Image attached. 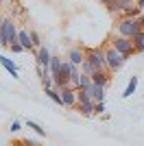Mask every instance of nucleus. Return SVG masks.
<instances>
[{
  "instance_id": "11",
  "label": "nucleus",
  "mask_w": 144,
  "mask_h": 146,
  "mask_svg": "<svg viewBox=\"0 0 144 146\" xmlns=\"http://www.w3.org/2000/svg\"><path fill=\"white\" fill-rule=\"evenodd\" d=\"M68 61L74 63V66H81L85 61V50L83 48H72L70 52H68Z\"/></svg>"
},
{
  "instance_id": "8",
  "label": "nucleus",
  "mask_w": 144,
  "mask_h": 146,
  "mask_svg": "<svg viewBox=\"0 0 144 146\" xmlns=\"http://www.w3.org/2000/svg\"><path fill=\"white\" fill-rule=\"evenodd\" d=\"M18 44L22 46L24 50H33V52H37L35 46H33V39H31L29 29H20V31H18Z\"/></svg>"
},
{
  "instance_id": "17",
  "label": "nucleus",
  "mask_w": 144,
  "mask_h": 146,
  "mask_svg": "<svg viewBox=\"0 0 144 146\" xmlns=\"http://www.w3.org/2000/svg\"><path fill=\"white\" fill-rule=\"evenodd\" d=\"M44 94H46V96L50 98L53 103H57V105H61V107H63V103H61V94H59V90H46Z\"/></svg>"
},
{
  "instance_id": "19",
  "label": "nucleus",
  "mask_w": 144,
  "mask_h": 146,
  "mask_svg": "<svg viewBox=\"0 0 144 146\" xmlns=\"http://www.w3.org/2000/svg\"><path fill=\"white\" fill-rule=\"evenodd\" d=\"M29 33H31V39H33V46H35V50H39V48L44 46V44H42V37H39V33H37V31H33V29H31Z\"/></svg>"
},
{
  "instance_id": "30",
  "label": "nucleus",
  "mask_w": 144,
  "mask_h": 146,
  "mask_svg": "<svg viewBox=\"0 0 144 146\" xmlns=\"http://www.w3.org/2000/svg\"><path fill=\"white\" fill-rule=\"evenodd\" d=\"M5 2H7V0H0V5H5Z\"/></svg>"
},
{
  "instance_id": "14",
  "label": "nucleus",
  "mask_w": 144,
  "mask_h": 146,
  "mask_svg": "<svg viewBox=\"0 0 144 146\" xmlns=\"http://www.w3.org/2000/svg\"><path fill=\"white\" fill-rule=\"evenodd\" d=\"M61 63H63V59H61V57H53V61H50V79L59 76V72H61Z\"/></svg>"
},
{
  "instance_id": "31",
  "label": "nucleus",
  "mask_w": 144,
  "mask_h": 146,
  "mask_svg": "<svg viewBox=\"0 0 144 146\" xmlns=\"http://www.w3.org/2000/svg\"><path fill=\"white\" fill-rule=\"evenodd\" d=\"M2 18H5V15H2V13H0V22H2Z\"/></svg>"
},
{
  "instance_id": "5",
  "label": "nucleus",
  "mask_w": 144,
  "mask_h": 146,
  "mask_svg": "<svg viewBox=\"0 0 144 146\" xmlns=\"http://www.w3.org/2000/svg\"><path fill=\"white\" fill-rule=\"evenodd\" d=\"M96 103L90 98V94L87 92H79V96H77V111L79 113H83V116H96Z\"/></svg>"
},
{
  "instance_id": "26",
  "label": "nucleus",
  "mask_w": 144,
  "mask_h": 146,
  "mask_svg": "<svg viewBox=\"0 0 144 146\" xmlns=\"http://www.w3.org/2000/svg\"><path fill=\"white\" fill-rule=\"evenodd\" d=\"M135 5H138L140 9H142V11H144V0H135Z\"/></svg>"
},
{
  "instance_id": "20",
  "label": "nucleus",
  "mask_w": 144,
  "mask_h": 146,
  "mask_svg": "<svg viewBox=\"0 0 144 146\" xmlns=\"http://www.w3.org/2000/svg\"><path fill=\"white\" fill-rule=\"evenodd\" d=\"M26 127H29V129H33V131H35L37 135H42V137H44V135H46V131H44V129L39 127L37 122H33V120H29V122H26Z\"/></svg>"
},
{
  "instance_id": "22",
  "label": "nucleus",
  "mask_w": 144,
  "mask_h": 146,
  "mask_svg": "<svg viewBox=\"0 0 144 146\" xmlns=\"http://www.w3.org/2000/svg\"><path fill=\"white\" fill-rule=\"evenodd\" d=\"M9 129H11V133H18L20 129H22V124H20L18 120H13V122H11V127H9Z\"/></svg>"
},
{
  "instance_id": "15",
  "label": "nucleus",
  "mask_w": 144,
  "mask_h": 146,
  "mask_svg": "<svg viewBox=\"0 0 144 146\" xmlns=\"http://www.w3.org/2000/svg\"><path fill=\"white\" fill-rule=\"evenodd\" d=\"M135 87H138V76H131L129 83H127V90L122 92V98H131L135 94Z\"/></svg>"
},
{
  "instance_id": "7",
  "label": "nucleus",
  "mask_w": 144,
  "mask_h": 146,
  "mask_svg": "<svg viewBox=\"0 0 144 146\" xmlns=\"http://www.w3.org/2000/svg\"><path fill=\"white\" fill-rule=\"evenodd\" d=\"M59 94H61V103H63V107H77L79 92L74 90V87H63V90H59Z\"/></svg>"
},
{
  "instance_id": "29",
  "label": "nucleus",
  "mask_w": 144,
  "mask_h": 146,
  "mask_svg": "<svg viewBox=\"0 0 144 146\" xmlns=\"http://www.w3.org/2000/svg\"><path fill=\"white\" fill-rule=\"evenodd\" d=\"M0 42H2V26H0Z\"/></svg>"
},
{
  "instance_id": "1",
  "label": "nucleus",
  "mask_w": 144,
  "mask_h": 146,
  "mask_svg": "<svg viewBox=\"0 0 144 146\" xmlns=\"http://www.w3.org/2000/svg\"><path fill=\"white\" fill-rule=\"evenodd\" d=\"M140 31H144V15H140V18H120L118 24H116V35L120 37L133 39Z\"/></svg>"
},
{
  "instance_id": "3",
  "label": "nucleus",
  "mask_w": 144,
  "mask_h": 146,
  "mask_svg": "<svg viewBox=\"0 0 144 146\" xmlns=\"http://www.w3.org/2000/svg\"><path fill=\"white\" fill-rule=\"evenodd\" d=\"M109 46H111V48H116L120 55H125L127 59L135 55V48H133V39H129V37L114 35V37H111V42H109Z\"/></svg>"
},
{
  "instance_id": "16",
  "label": "nucleus",
  "mask_w": 144,
  "mask_h": 146,
  "mask_svg": "<svg viewBox=\"0 0 144 146\" xmlns=\"http://www.w3.org/2000/svg\"><path fill=\"white\" fill-rule=\"evenodd\" d=\"M133 48H135V52H142L144 50V31H140L138 35L133 37Z\"/></svg>"
},
{
  "instance_id": "28",
  "label": "nucleus",
  "mask_w": 144,
  "mask_h": 146,
  "mask_svg": "<svg viewBox=\"0 0 144 146\" xmlns=\"http://www.w3.org/2000/svg\"><path fill=\"white\" fill-rule=\"evenodd\" d=\"M15 146H24V144H22V140H20V142H15Z\"/></svg>"
},
{
  "instance_id": "6",
  "label": "nucleus",
  "mask_w": 144,
  "mask_h": 146,
  "mask_svg": "<svg viewBox=\"0 0 144 146\" xmlns=\"http://www.w3.org/2000/svg\"><path fill=\"white\" fill-rule=\"evenodd\" d=\"M105 59H107V68H109V72H118L120 68L125 66L127 57H125V55H120L116 48L107 46V48H105Z\"/></svg>"
},
{
  "instance_id": "32",
  "label": "nucleus",
  "mask_w": 144,
  "mask_h": 146,
  "mask_svg": "<svg viewBox=\"0 0 144 146\" xmlns=\"http://www.w3.org/2000/svg\"><path fill=\"white\" fill-rule=\"evenodd\" d=\"M11 146H15V144H11Z\"/></svg>"
},
{
  "instance_id": "12",
  "label": "nucleus",
  "mask_w": 144,
  "mask_h": 146,
  "mask_svg": "<svg viewBox=\"0 0 144 146\" xmlns=\"http://www.w3.org/2000/svg\"><path fill=\"white\" fill-rule=\"evenodd\" d=\"M0 66L5 68V70H7V72H9V74H11L13 79H18V76H20V74H18V66H15V63H13V61L9 59V57L0 55Z\"/></svg>"
},
{
  "instance_id": "25",
  "label": "nucleus",
  "mask_w": 144,
  "mask_h": 146,
  "mask_svg": "<svg viewBox=\"0 0 144 146\" xmlns=\"http://www.w3.org/2000/svg\"><path fill=\"white\" fill-rule=\"evenodd\" d=\"M96 116H98V113H105V103H96Z\"/></svg>"
},
{
  "instance_id": "9",
  "label": "nucleus",
  "mask_w": 144,
  "mask_h": 146,
  "mask_svg": "<svg viewBox=\"0 0 144 146\" xmlns=\"http://www.w3.org/2000/svg\"><path fill=\"white\" fill-rule=\"evenodd\" d=\"M92 81H94L96 85L107 87V85H109V81H111V72H107V70H96V72L92 74Z\"/></svg>"
},
{
  "instance_id": "24",
  "label": "nucleus",
  "mask_w": 144,
  "mask_h": 146,
  "mask_svg": "<svg viewBox=\"0 0 144 146\" xmlns=\"http://www.w3.org/2000/svg\"><path fill=\"white\" fill-rule=\"evenodd\" d=\"M9 48H11V52H24V48H22V46H20L18 42H15V44H11Z\"/></svg>"
},
{
  "instance_id": "27",
  "label": "nucleus",
  "mask_w": 144,
  "mask_h": 146,
  "mask_svg": "<svg viewBox=\"0 0 144 146\" xmlns=\"http://www.w3.org/2000/svg\"><path fill=\"white\" fill-rule=\"evenodd\" d=\"M101 2H103V5H107V7H109L111 2H114V0H101Z\"/></svg>"
},
{
  "instance_id": "13",
  "label": "nucleus",
  "mask_w": 144,
  "mask_h": 146,
  "mask_svg": "<svg viewBox=\"0 0 144 146\" xmlns=\"http://www.w3.org/2000/svg\"><path fill=\"white\" fill-rule=\"evenodd\" d=\"M94 85V81H92V76H87V74H81V79H79V85H77V92H90V87Z\"/></svg>"
},
{
  "instance_id": "2",
  "label": "nucleus",
  "mask_w": 144,
  "mask_h": 146,
  "mask_svg": "<svg viewBox=\"0 0 144 146\" xmlns=\"http://www.w3.org/2000/svg\"><path fill=\"white\" fill-rule=\"evenodd\" d=\"M0 26H2V42H0V46H11V44L18 42V24H15V20H13V15H5L2 18V22H0Z\"/></svg>"
},
{
  "instance_id": "4",
  "label": "nucleus",
  "mask_w": 144,
  "mask_h": 146,
  "mask_svg": "<svg viewBox=\"0 0 144 146\" xmlns=\"http://www.w3.org/2000/svg\"><path fill=\"white\" fill-rule=\"evenodd\" d=\"M85 59L90 61L96 70H107V59H105V48H85Z\"/></svg>"
},
{
  "instance_id": "10",
  "label": "nucleus",
  "mask_w": 144,
  "mask_h": 146,
  "mask_svg": "<svg viewBox=\"0 0 144 146\" xmlns=\"http://www.w3.org/2000/svg\"><path fill=\"white\" fill-rule=\"evenodd\" d=\"M105 90H107V87H103V85H92L90 87V92H87V94H90V98L92 100H94V103H105Z\"/></svg>"
},
{
  "instance_id": "21",
  "label": "nucleus",
  "mask_w": 144,
  "mask_h": 146,
  "mask_svg": "<svg viewBox=\"0 0 144 146\" xmlns=\"http://www.w3.org/2000/svg\"><path fill=\"white\" fill-rule=\"evenodd\" d=\"M42 85H44V92H46V90H55V81L53 79H44Z\"/></svg>"
},
{
  "instance_id": "23",
  "label": "nucleus",
  "mask_w": 144,
  "mask_h": 146,
  "mask_svg": "<svg viewBox=\"0 0 144 146\" xmlns=\"http://www.w3.org/2000/svg\"><path fill=\"white\" fill-rule=\"evenodd\" d=\"M22 144H24V146H39V142H37V140H29V137H24Z\"/></svg>"
},
{
  "instance_id": "18",
  "label": "nucleus",
  "mask_w": 144,
  "mask_h": 146,
  "mask_svg": "<svg viewBox=\"0 0 144 146\" xmlns=\"http://www.w3.org/2000/svg\"><path fill=\"white\" fill-rule=\"evenodd\" d=\"M94 72H96V68L92 66V63H90V61H87V59H85L83 63H81V74H87V76H92V74H94Z\"/></svg>"
}]
</instances>
